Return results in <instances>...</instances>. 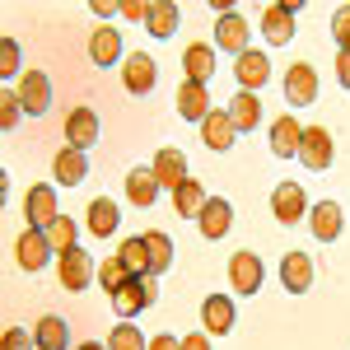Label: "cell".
I'll return each mask as SVG.
<instances>
[{"instance_id": "obj_21", "label": "cell", "mask_w": 350, "mask_h": 350, "mask_svg": "<svg viewBox=\"0 0 350 350\" xmlns=\"http://www.w3.org/2000/svg\"><path fill=\"white\" fill-rule=\"evenodd\" d=\"M52 173H56V183H61V187H80L84 173H89V159H84V150L66 145V150H61V154L52 159Z\"/></svg>"}, {"instance_id": "obj_5", "label": "cell", "mask_w": 350, "mask_h": 350, "mask_svg": "<svg viewBox=\"0 0 350 350\" xmlns=\"http://www.w3.org/2000/svg\"><path fill=\"white\" fill-rule=\"evenodd\" d=\"M14 262L24 271H42L52 262V239H47L42 229H24V234L14 239Z\"/></svg>"}, {"instance_id": "obj_32", "label": "cell", "mask_w": 350, "mask_h": 350, "mask_svg": "<svg viewBox=\"0 0 350 350\" xmlns=\"http://www.w3.org/2000/svg\"><path fill=\"white\" fill-rule=\"evenodd\" d=\"M145 247H150V275H163V271L173 267V243L163 229H150L145 234Z\"/></svg>"}, {"instance_id": "obj_35", "label": "cell", "mask_w": 350, "mask_h": 350, "mask_svg": "<svg viewBox=\"0 0 350 350\" xmlns=\"http://www.w3.org/2000/svg\"><path fill=\"white\" fill-rule=\"evenodd\" d=\"M108 350H150V341L140 336V327L135 323H117L108 336Z\"/></svg>"}, {"instance_id": "obj_23", "label": "cell", "mask_w": 350, "mask_h": 350, "mask_svg": "<svg viewBox=\"0 0 350 350\" xmlns=\"http://www.w3.org/2000/svg\"><path fill=\"white\" fill-rule=\"evenodd\" d=\"M178 112H183L187 122H206V117H211V94H206V84L183 80V89H178Z\"/></svg>"}, {"instance_id": "obj_25", "label": "cell", "mask_w": 350, "mask_h": 350, "mask_svg": "<svg viewBox=\"0 0 350 350\" xmlns=\"http://www.w3.org/2000/svg\"><path fill=\"white\" fill-rule=\"evenodd\" d=\"M178 24H183V10L173 5V0H154L150 5V19H145V28H150V38H173L178 33Z\"/></svg>"}, {"instance_id": "obj_9", "label": "cell", "mask_w": 350, "mask_h": 350, "mask_svg": "<svg viewBox=\"0 0 350 350\" xmlns=\"http://www.w3.org/2000/svg\"><path fill=\"white\" fill-rule=\"evenodd\" d=\"M271 211H275L280 224H299V219L308 215V196H304L299 183H280V187L271 191Z\"/></svg>"}, {"instance_id": "obj_4", "label": "cell", "mask_w": 350, "mask_h": 350, "mask_svg": "<svg viewBox=\"0 0 350 350\" xmlns=\"http://www.w3.org/2000/svg\"><path fill=\"white\" fill-rule=\"evenodd\" d=\"M154 75H159L154 56H145V52H126V61H122V84H126V94L145 98V94L154 89Z\"/></svg>"}, {"instance_id": "obj_44", "label": "cell", "mask_w": 350, "mask_h": 350, "mask_svg": "<svg viewBox=\"0 0 350 350\" xmlns=\"http://www.w3.org/2000/svg\"><path fill=\"white\" fill-rule=\"evenodd\" d=\"M183 350H211V341L201 332H191V336H183Z\"/></svg>"}, {"instance_id": "obj_36", "label": "cell", "mask_w": 350, "mask_h": 350, "mask_svg": "<svg viewBox=\"0 0 350 350\" xmlns=\"http://www.w3.org/2000/svg\"><path fill=\"white\" fill-rule=\"evenodd\" d=\"M126 280H131V275H126V267H122L117 257H108V262H98V285H103L108 295H117V290H122Z\"/></svg>"}, {"instance_id": "obj_15", "label": "cell", "mask_w": 350, "mask_h": 350, "mask_svg": "<svg viewBox=\"0 0 350 350\" xmlns=\"http://www.w3.org/2000/svg\"><path fill=\"white\" fill-rule=\"evenodd\" d=\"M234 80H239V89H247V94H252V89H262V84L271 80V56L247 47V52L239 56V66H234Z\"/></svg>"}, {"instance_id": "obj_26", "label": "cell", "mask_w": 350, "mask_h": 350, "mask_svg": "<svg viewBox=\"0 0 350 350\" xmlns=\"http://www.w3.org/2000/svg\"><path fill=\"white\" fill-rule=\"evenodd\" d=\"M89 56H94V66H103V70L117 66V61H122V33L103 24L94 38H89Z\"/></svg>"}, {"instance_id": "obj_11", "label": "cell", "mask_w": 350, "mask_h": 350, "mask_svg": "<svg viewBox=\"0 0 350 350\" xmlns=\"http://www.w3.org/2000/svg\"><path fill=\"white\" fill-rule=\"evenodd\" d=\"M150 168H154V178H159L163 191H178L183 183H187V154H183V150H173V145H163Z\"/></svg>"}, {"instance_id": "obj_10", "label": "cell", "mask_w": 350, "mask_h": 350, "mask_svg": "<svg viewBox=\"0 0 350 350\" xmlns=\"http://www.w3.org/2000/svg\"><path fill=\"white\" fill-rule=\"evenodd\" d=\"M229 285L239 295H257L262 290V257L257 252H234L229 257Z\"/></svg>"}, {"instance_id": "obj_39", "label": "cell", "mask_w": 350, "mask_h": 350, "mask_svg": "<svg viewBox=\"0 0 350 350\" xmlns=\"http://www.w3.org/2000/svg\"><path fill=\"white\" fill-rule=\"evenodd\" d=\"M19 56H24V47H19L14 38H0V75H5V80L14 75V66H19Z\"/></svg>"}, {"instance_id": "obj_28", "label": "cell", "mask_w": 350, "mask_h": 350, "mask_svg": "<svg viewBox=\"0 0 350 350\" xmlns=\"http://www.w3.org/2000/svg\"><path fill=\"white\" fill-rule=\"evenodd\" d=\"M33 341H38V350H66L70 346V327H66V318L47 313L42 323L33 327Z\"/></svg>"}, {"instance_id": "obj_38", "label": "cell", "mask_w": 350, "mask_h": 350, "mask_svg": "<svg viewBox=\"0 0 350 350\" xmlns=\"http://www.w3.org/2000/svg\"><path fill=\"white\" fill-rule=\"evenodd\" d=\"M332 38H336L341 52H350V5H336V14H332Z\"/></svg>"}, {"instance_id": "obj_19", "label": "cell", "mask_w": 350, "mask_h": 350, "mask_svg": "<svg viewBox=\"0 0 350 350\" xmlns=\"http://www.w3.org/2000/svg\"><path fill=\"white\" fill-rule=\"evenodd\" d=\"M299 140H304V126L295 117H275L271 126V154L275 159H299Z\"/></svg>"}, {"instance_id": "obj_20", "label": "cell", "mask_w": 350, "mask_h": 350, "mask_svg": "<svg viewBox=\"0 0 350 350\" xmlns=\"http://www.w3.org/2000/svg\"><path fill=\"white\" fill-rule=\"evenodd\" d=\"M159 178H154V168H126V201L131 206H154L159 201Z\"/></svg>"}, {"instance_id": "obj_42", "label": "cell", "mask_w": 350, "mask_h": 350, "mask_svg": "<svg viewBox=\"0 0 350 350\" xmlns=\"http://www.w3.org/2000/svg\"><path fill=\"white\" fill-rule=\"evenodd\" d=\"M336 80L341 89H350V52H336Z\"/></svg>"}, {"instance_id": "obj_33", "label": "cell", "mask_w": 350, "mask_h": 350, "mask_svg": "<svg viewBox=\"0 0 350 350\" xmlns=\"http://www.w3.org/2000/svg\"><path fill=\"white\" fill-rule=\"evenodd\" d=\"M201 206H206V196H201V183H196V178H187L183 187L173 191V211H178L183 219H196V215H201Z\"/></svg>"}, {"instance_id": "obj_3", "label": "cell", "mask_w": 350, "mask_h": 350, "mask_svg": "<svg viewBox=\"0 0 350 350\" xmlns=\"http://www.w3.org/2000/svg\"><path fill=\"white\" fill-rule=\"evenodd\" d=\"M24 219H28V229H52L56 219H61V211H56V191L47 187V183H38V187H28L24 196Z\"/></svg>"}, {"instance_id": "obj_12", "label": "cell", "mask_w": 350, "mask_h": 350, "mask_svg": "<svg viewBox=\"0 0 350 350\" xmlns=\"http://www.w3.org/2000/svg\"><path fill=\"white\" fill-rule=\"evenodd\" d=\"M19 103H24L28 117H42V112L52 108V80L42 70H28L24 80H19Z\"/></svg>"}, {"instance_id": "obj_43", "label": "cell", "mask_w": 350, "mask_h": 350, "mask_svg": "<svg viewBox=\"0 0 350 350\" xmlns=\"http://www.w3.org/2000/svg\"><path fill=\"white\" fill-rule=\"evenodd\" d=\"M150 350H183V341H173V336H168V332H159V336H154V341H150Z\"/></svg>"}, {"instance_id": "obj_34", "label": "cell", "mask_w": 350, "mask_h": 350, "mask_svg": "<svg viewBox=\"0 0 350 350\" xmlns=\"http://www.w3.org/2000/svg\"><path fill=\"white\" fill-rule=\"evenodd\" d=\"M47 239H52V252H56V257H66L70 247H80V224H75L70 215H61L52 229H47Z\"/></svg>"}, {"instance_id": "obj_41", "label": "cell", "mask_w": 350, "mask_h": 350, "mask_svg": "<svg viewBox=\"0 0 350 350\" xmlns=\"http://www.w3.org/2000/svg\"><path fill=\"white\" fill-rule=\"evenodd\" d=\"M122 14L126 19H150V5L145 0H122Z\"/></svg>"}, {"instance_id": "obj_7", "label": "cell", "mask_w": 350, "mask_h": 350, "mask_svg": "<svg viewBox=\"0 0 350 350\" xmlns=\"http://www.w3.org/2000/svg\"><path fill=\"white\" fill-rule=\"evenodd\" d=\"M196 224H201V239H206V243H219L224 234H229V224H234V206H229L224 196H206V206H201Z\"/></svg>"}, {"instance_id": "obj_17", "label": "cell", "mask_w": 350, "mask_h": 350, "mask_svg": "<svg viewBox=\"0 0 350 350\" xmlns=\"http://www.w3.org/2000/svg\"><path fill=\"white\" fill-rule=\"evenodd\" d=\"M201 140H206V145H211L215 154H224V150H229V145L239 140V126L229 122V108H224V112L211 108V117L201 122Z\"/></svg>"}, {"instance_id": "obj_18", "label": "cell", "mask_w": 350, "mask_h": 350, "mask_svg": "<svg viewBox=\"0 0 350 350\" xmlns=\"http://www.w3.org/2000/svg\"><path fill=\"white\" fill-rule=\"evenodd\" d=\"M341 224H346L341 201H313V239L318 243H336L341 239Z\"/></svg>"}, {"instance_id": "obj_29", "label": "cell", "mask_w": 350, "mask_h": 350, "mask_svg": "<svg viewBox=\"0 0 350 350\" xmlns=\"http://www.w3.org/2000/svg\"><path fill=\"white\" fill-rule=\"evenodd\" d=\"M215 42L224 47V52L243 56V52H247V24H243L239 14H219V24H215Z\"/></svg>"}, {"instance_id": "obj_2", "label": "cell", "mask_w": 350, "mask_h": 350, "mask_svg": "<svg viewBox=\"0 0 350 350\" xmlns=\"http://www.w3.org/2000/svg\"><path fill=\"white\" fill-rule=\"evenodd\" d=\"M56 275H61V285L70 295H80V290H89V280H98V267L89 262L84 247H70L66 257H56Z\"/></svg>"}, {"instance_id": "obj_27", "label": "cell", "mask_w": 350, "mask_h": 350, "mask_svg": "<svg viewBox=\"0 0 350 350\" xmlns=\"http://www.w3.org/2000/svg\"><path fill=\"white\" fill-rule=\"evenodd\" d=\"M66 140L75 145V150H89L94 140H98V117L89 108H75L70 117H66Z\"/></svg>"}, {"instance_id": "obj_22", "label": "cell", "mask_w": 350, "mask_h": 350, "mask_svg": "<svg viewBox=\"0 0 350 350\" xmlns=\"http://www.w3.org/2000/svg\"><path fill=\"white\" fill-rule=\"evenodd\" d=\"M229 122L239 126V135L257 131V122H262V103H257V94H247V89H234V98H229Z\"/></svg>"}, {"instance_id": "obj_1", "label": "cell", "mask_w": 350, "mask_h": 350, "mask_svg": "<svg viewBox=\"0 0 350 350\" xmlns=\"http://www.w3.org/2000/svg\"><path fill=\"white\" fill-rule=\"evenodd\" d=\"M150 299H154V275H135L112 295V313H122V323H131L135 313L150 308Z\"/></svg>"}, {"instance_id": "obj_8", "label": "cell", "mask_w": 350, "mask_h": 350, "mask_svg": "<svg viewBox=\"0 0 350 350\" xmlns=\"http://www.w3.org/2000/svg\"><path fill=\"white\" fill-rule=\"evenodd\" d=\"M299 163H304V168H313V173L332 168V135H327L323 126H304V140H299Z\"/></svg>"}, {"instance_id": "obj_6", "label": "cell", "mask_w": 350, "mask_h": 350, "mask_svg": "<svg viewBox=\"0 0 350 350\" xmlns=\"http://www.w3.org/2000/svg\"><path fill=\"white\" fill-rule=\"evenodd\" d=\"M285 98H290V108H308L318 98V70L308 61H295L285 70Z\"/></svg>"}, {"instance_id": "obj_37", "label": "cell", "mask_w": 350, "mask_h": 350, "mask_svg": "<svg viewBox=\"0 0 350 350\" xmlns=\"http://www.w3.org/2000/svg\"><path fill=\"white\" fill-rule=\"evenodd\" d=\"M19 112H24L19 94H14V89H5V94H0V131H14V126H19Z\"/></svg>"}, {"instance_id": "obj_31", "label": "cell", "mask_w": 350, "mask_h": 350, "mask_svg": "<svg viewBox=\"0 0 350 350\" xmlns=\"http://www.w3.org/2000/svg\"><path fill=\"white\" fill-rule=\"evenodd\" d=\"M117 262L126 267V275H150V247H145V234L140 239H126L122 247H117Z\"/></svg>"}, {"instance_id": "obj_24", "label": "cell", "mask_w": 350, "mask_h": 350, "mask_svg": "<svg viewBox=\"0 0 350 350\" xmlns=\"http://www.w3.org/2000/svg\"><path fill=\"white\" fill-rule=\"evenodd\" d=\"M262 33H267V42L285 47V42L295 38V14H290L285 5H267V10H262Z\"/></svg>"}, {"instance_id": "obj_45", "label": "cell", "mask_w": 350, "mask_h": 350, "mask_svg": "<svg viewBox=\"0 0 350 350\" xmlns=\"http://www.w3.org/2000/svg\"><path fill=\"white\" fill-rule=\"evenodd\" d=\"M80 350H108V346H98V341H84V346Z\"/></svg>"}, {"instance_id": "obj_40", "label": "cell", "mask_w": 350, "mask_h": 350, "mask_svg": "<svg viewBox=\"0 0 350 350\" xmlns=\"http://www.w3.org/2000/svg\"><path fill=\"white\" fill-rule=\"evenodd\" d=\"M0 350H38V341L28 336L24 327H10V332L0 336Z\"/></svg>"}, {"instance_id": "obj_14", "label": "cell", "mask_w": 350, "mask_h": 350, "mask_svg": "<svg viewBox=\"0 0 350 350\" xmlns=\"http://www.w3.org/2000/svg\"><path fill=\"white\" fill-rule=\"evenodd\" d=\"M84 219H89V239H112L117 224H122V211H117V201H108V196H94Z\"/></svg>"}, {"instance_id": "obj_16", "label": "cell", "mask_w": 350, "mask_h": 350, "mask_svg": "<svg viewBox=\"0 0 350 350\" xmlns=\"http://www.w3.org/2000/svg\"><path fill=\"white\" fill-rule=\"evenodd\" d=\"M201 323H206L211 336H229V332H234V299L229 295H211L206 304H201Z\"/></svg>"}, {"instance_id": "obj_13", "label": "cell", "mask_w": 350, "mask_h": 350, "mask_svg": "<svg viewBox=\"0 0 350 350\" xmlns=\"http://www.w3.org/2000/svg\"><path fill=\"white\" fill-rule=\"evenodd\" d=\"M280 285H285L290 295H308V290H313V257H308V252H285V262H280Z\"/></svg>"}, {"instance_id": "obj_30", "label": "cell", "mask_w": 350, "mask_h": 350, "mask_svg": "<svg viewBox=\"0 0 350 350\" xmlns=\"http://www.w3.org/2000/svg\"><path fill=\"white\" fill-rule=\"evenodd\" d=\"M183 66H187V80L206 84L211 75H215V52H211L206 42H191L187 52H183Z\"/></svg>"}]
</instances>
